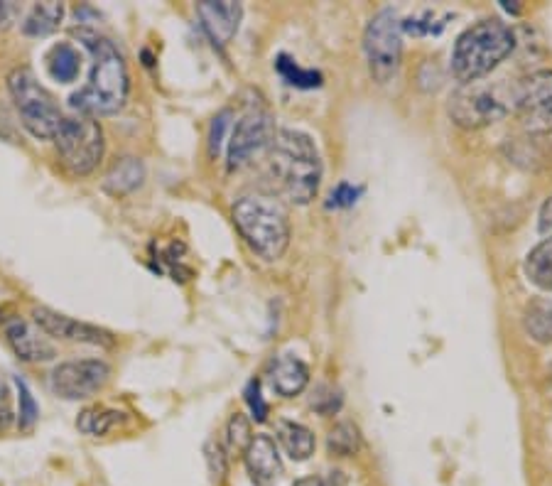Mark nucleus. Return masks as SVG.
<instances>
[{"label":"nucleus","instance_id":"27","mask_svg":"<svg viewBox=\"0 0 552 486\" xmlns=\"http://www.w3.org/2000/svg\"><path fill=\"white\" fill-rule=\"evenodd\" d=\"M15 386H18V428L23 432H32L37 425V418H40V405L35 403V396L27 388L23 378H15Z\"/></svg>","mask_w":552,"mask_h":486},{"label":"nucleus","instance_id":"23","mask_svg":"<svg viewBox=\"0 0 552 486\" xmlns=\"http://www.w3.org/2000/svg\"><path fill=\"white\" fill-rule=\"evenodd\" d=\"M526 275L540 290L552 293V236L533 248L526 258Z\"/></svg>","mask_w":552,"mask_h":486},{"label":"nucleus","instance_id":"29","mask_svg":"<svg viewBox=\"0 0 552 486\" xmlns=\"http://www.w3.org/2000/svg\"><path fill=\"white\" fill-rule=\"evenodd\" d=\"M246 403H248V408H251L253 420H258V423L268 420V403L263 401L261 383L258 381H251L246 386Z\"/></svg>","mask_w":552,"mask_h":486},{"label":"nucleus","instance_id":"17","mask_svg":"<svg viewBox=\"0 0 552 486\" xmlns=\"http://www.w3.org/2000/svg\"><path fill=\"white\" fill-rule=\"evenodd\" d=\"M275 440L283 447V452L292 462H305L315 455L317 440L312 435L310 428L300 423H292V420H280L278 428H275Z\"/></svg>","mask_w":552,"mask_h":486},{"label":"nucleus","instance_id":"12","mask_svg":"<svg viewBox=\"0 0 552 486\" xmlns=\"http://www.w3.org/2000/svg\"><path fill=\"white\" fill-rule=\"evenodd\" d=\"M503 113H506V108H503L501 101L491 91L484 89L459 91V94H454L452 104H449L452 121L462 128H472V131L499 121Z\"/></svg>","mask_w":552,"mask_h":486},{"label":"nucleus","instance_id":"22","mask_svg":"<svg viewBox=\"0 0 552 486\" xmlns=\"http://www.w3.org/2000/svg\"><path fill=\"white\" fill-rule=\"evenodd\" d=\"M523 327L538 344H552V302L533 300L523 312Z\"/></svg>","mask_w":552,"mask_h":486},{"label":"nucleus","instance_id":"26","mask_svg":"<svg viewBox=\"0 0 552 486\" xmlns=\"http://www.w3.org/2000/svg\"><path fill=\"white\" fill-rule=\"evenodd\" d=\"M275 67L283 74V79L288 81L290 86H297V89H315V86L322 84V74L312 72V69H300L290 57H285V54H280Z\"/></svg>","mask_w":552,"mask_h":486},{"label":"nucleus","instance_id":"10","mask_svg":"<svg viewBox=\"0 0 552 486\" xmlns=\"http://www.w3.org/2000/svg\"><path fill=\"white\" fill-rule=\"evenodd\" d=\"M516 116L528 133H552V69H540L521 81Z\"/></svg>","mask_w":552,"mask_h":486},{"label":"nucleus","instance_id":"31","mask_svg":"<svg viewBox=\"0 0 552 486\" xmlns=\"http://www.w3.org/2000/svg\"><path fill=\"white\" fill-rule=\"evenodd\" d=\"M207 462H209V469L211 474H214V479H224L226 474V452L224 447L219 445V442H211V445H207Z\"/></svg>","mask_w":552,"mask_h":486},{"label":"nucleus","instance_id":"5","mask_svg":"<svg viewBox=\"0 0 552 486\" xmlns=\"http://www.w3.org/2000/svg\"><path fill=\"white\" fill-rule=\"evenodd\" d=\"M8 91L13 96V104L18 108L20 123L27 128L32 138L54 140V135L62 128L64 116L62 108L45 86L35 77V72L27 67H15L8 74Z\"/></svg>","mask_w":552,"mask_h":486},{"label":"nucleus","instance_id":"3","mask_svg":"<svg viewBox=\"0 0 552 486\" xmlns=\"http://www.w3.org/2000/svg\"><path fill=\"white\" fill-rule=\"evenodd\" d=\"M243 241L263 261H280L290 246V216L285 204L270 194H246L231 209Z\"/></svg>","mask_w":552,"mask_h":486},{"label":"nucleus","instance_id":"30","mask_svg":"<svg viewBox=\"0 0 552 486\" xmlns=\"http://www.w3.org/2000/svg\"><path fill=\"white\" fill-rule=\"evenodd\" d=\"M361 192H364L361 187H354V185H349V182H342V185L332 192V202H329V207H334V209L354 207V204L359 202Z\"/></svg>","mask_w":552,"mask_h":486},{"label":"nucleus","instance_id":"11","mask_svg":"<svg viewBox=\"0 0 552 486\" xmlns=\"http://www.w3.org/2000/svg\"><path fill=\"white\" fill-rule=\"evenodd\" d=\"M32 320L45 334H50L54 339H62V342H74V344H91V347H104L111 349L116 344V337L106 329L96 327V324L79 322L74 317L62 315V312L52 310V307H35L32 310Z\"/></svg>","mask_w":552,"mask_h":486},{"label":"nucleus","instance_id":"25","mask_svg":"<svg viewBox=\"0 0 552 486\" xmlns=\"http://www.w3.org/2000/svg\"><path fill=\"white\" fill-rule=\"evenodd\" d=\"M327 445H329V452H334V455H339V457L356 455V450H359V445H361L359 428L351 423L334 425V430L329 432V437H327Z\"/></svg>","mask_w":552,"mask_h":486},{"label":"nucleus","instance_id":"19","mask_svg":"<svg viewBox=\"0 0 552 486\" xmlns=\"http://www.w3.org/2000/svg\"><path fill=\"white\" fill-rule=\"evenodd\" d=\"M62 20H64L62 3H54V0H50V3H37L32 5V10L27 13L23 32L27 37H47L59 30Z\"/></svg>","mask_w":552,"mask_h":486},{"label":"nucleus","instance_id":"33","mask_svg":"<svg viewBox=\"0 0 552 486\" xmlns=\"http://www.w3.org/2000/svg\"><path fill=\"white\" fill-rule=\"evenodd\" d=\"M540 231L545 236H552V197L545 199V204L540 207V221H538Z\"/></svg>","mask_w":552,"mask_h":486},{"label":"nucleus","instance_id":"21","mask_svg":"<svg viewBox=\"0 0 552 486\" xmlns=\"http://www.w3.org/2000/svg\"><path fill=\"white\" fill-rule=\"evenodd\" d=\"M47 72L59 84H72L81 72V57L69 42H59L47 54Z\"/></svg>","mask_w":552,"mask_h":486},{"label":"nucleus","instance_id":"28","mask_svg":"<svg viewBox=\"0 0 552 486\" xmlns=\"http://www.w3.org/2000/svg\"><path fill=\"white\" fill-rule=\"evenodd\" d=\"M231 126V111H221L219 116L211 121V128H209V155L211 158H216L221 150V145H224V135L226 131H229Z\"/></svg>","mask_w":552,"mask_h":486},{"label":"nucleus","instance_id":"16","mask_svg":"<svg viewBox=\"0 0 552 486\" xmlns=\"http://www.w3.org/2000/svg\"><path fill=\"white\" fill-rule=\"evenodd\" d=\"M268 383L280 398H295L310 383V369H307L305 361H300L297 356L280 354L270 361L268 366Z\"/></svg>","mask_w":552,"mask_h":486},{"label":"nucleus","instance_id":"7","mask_svg":"<svg viewBox=\"0 0 552 486\" xmlns=\"http://www.w3.org/2000/svg\"><path fill=\"white\" fill-rule=\"evenodd\" d=\"M364 52L368 72L378 84L395 79L403 62V23L395 10H381L373 15L364 32Z\"/></svg>","mask_w":552,"mask_h":486},{"label":"nucleus","instance_id":"1","mask_svg":"<svg viewBox=\"0 0 552 486\" xmlns=\"http://www.w3.org/2000/svg\"><path fill=\"white\" fill-rule=\"evenodd\" d=\"M74 35L91 54V74L86 86L72 96V108L84 116H113L126 106L131 94L128 64L118 45L89 27H74Z\"/></svg>","mask_w":552,"mask_h":486},{"label":"nucleus","instance_id":"4","mask_svg":"<svg viewBox=\"0 0 552 486\" xmlns=\"http://www.w3.org/2000/svg\"><path fill=\"white\" fill-rule=\"evenodd\" d=\"M516 35L506 23L491 18L481 20L457 37L452 52V74L462 84L486 77L513 52Z\"/></svg>","mask_w":552,"mask_h":486},{"label":"nucleus","instance_id":"32","mask_svg":"<svg viewBox=\"0 0 552 486\" xmlns=\"http://www.w3.org/2000/svg\"><path fill=\"white\" fill-rule=\"evenodd\" d=\"M13 423V403H10V391L3 381H0V432H5Z\"/></svg>","mask_w":552,"mask_h":486},{"label":"nucleus","instance_id":"6","mask_svg":"<svg viewBox=\"0 0 552 486\" xmlns=\"http://www.w3.org/2000/svg\"><path fill=\"white\" fill-rule=\"evenodd\" d=\"M54 148H57V158L69 175L86 177L104 160V128L91 116L64 118L62 128L54 135Z\"/></svg>","mask_w":552,"mask_h":486},{"label":"nucleus","instance_id":"13","mask_svg":"<svg viewBox=\"0 0 552 486\" xmlns=\"http://www.w3.org/2000/svg\"><path fill=\"white\" fill-rule=\"evenodd\" d=\"M3 334L8 347L25 364H45L57 356V349L47 342L45 332L37 324H30L23 317H10L3 322Z\"/></svg>","mask_w":552,"mask_h":486},{"label":"nucleus","instance_id":"8","mask_svg":"<svg viewBox=\"0 0 552 486\" xmlns=\"http://www.w3.org/2000/svg\"><path fill=\"white\" fill-rule=\"evenodd\" d=\"M275 121L270 116L268 108L251 106L234 126L229 138V150H226V160H229V170H243L251 165L253 160L261 158L265 150L273 145Z\"/></svg>","mask_w":552,"mask_h":486},{"label":"nucleus","instance_id":"34","mask_svg":"<svg viewBox=\"0 0 552 486\" xmlns=\"http://www.w3.org/2000/svg\"><path fill=\"white\" fill-rule=\"evenodd\" d=\"M20 8L15 3H0V27H10L13 20L18 18Z\"/></svg>","mask_w":552,"mask_h":486},{"label":"nucleus","instance_id":"35","mask_svg":"<svg viewBox=\"0 0 552 486\" xmlns=\"http://www.w3.org/2000/svg\"><path fill=\"white\" fill-rule=\"evenodd\" d=\"M295 486H324V482L317 477H305V479H300V482H295Z\"/></svg>","mask_w":552,"mask_h":486},{"label":"nucleus","instance_id":"14","mask_svg":"<svg viewBox=\"0 0 552 486\" xmlns=\"http://www.w3.org/2000/svg\"><path fill=\"white\" fill-rule=\"evenodd\" d=\"M246 472L256 486H273L283 477V459L270 435H253L251 445L243 452Z\"/></svg>","mask_w":552,"mask_h":486},{"label":"nucleus","instance_id":"18","mask_svg":"<svg viewBox=\"0 0 552 486\" xmlns=\"http://www.w3.org/2000/svg\"><path fill=\"white\" fill-rule=\"evenodd\" d=\"M145 182V165L138 158H121L113 162L104 177V189L111 197H126Z\"/></svg>","mask_w":552,"mask_h":486},{"label":"nucleus","instance_id":"24","mask_svg":"<svg viewBox=\"0 0 552 486\" xmlns=\"http://www.w3.org/2000/svg\"><path fill=\"white\" fill-rule=\"evenodd\" d=\"M253 432L251 423L243 413H234L226 423V457H243L246 447L251 445Z\"/></svg>","mask_w":552,"mask_h":486},{"label":"nucleus","instance_id":"15","mask_svg":"<svg viewBox=\"0 0 552 486\" xmlns=\"http://www.w3.org/2000/svg\"><path fill=\"white\" fill-rule=\"evenodd\" d=\"M197 15L211 40L224 47L234 40L241 27L243 8L241 3H231V0H204L197 3Z\"/></svg>","mask_w":552,"mask_h":486},{"label":"nucleus","instance_id":"36","mask_svg":"<svg viewBox=\"0 0 552 486\" xmlns=\"http://www.w3.org/2000/svg\"><path fill=\"white\" fill-rule=\"evenodd\" d=\"M503 8H506L508 13H513V15L521 13V5H511V3H508V0H503Z\"/></svg>","mask_w":552,"mask_h":486},{"label":"nucleus","instance_id":"20","mask_svg":"<svg viewBox=\"0 0 552 486\" xmlns=\"http://www.w3.org/2000/svg\"><path fill=\"white\" fill-rule=\"evenodd\" d=\"M126 415L118 413L113 408H104V405H91V408H84L77 418V430L81 435L89 437H104L113 428L123 423Z\"/></svg>","mask_w":552,"mask_h":486},{"label":"nucleus","instance_id":"9","mask_svg":"<svg viewBox=\"0 0 552 486\" xmlns=\"http://www.w3.org/2000/svg\"><path fill=\"white\" fill-rule=\"evenodd\" d=\"M111 378V366L104 359H77L54 366L50 374V388L54 396L64 401H86L104 391Z\"/></svg>","mask_w":552,"mask_h":486},{"label":"nucleus","instance_id":"2","mask_svg":"<svg viewBox=\"0 0 552 486\" xmlns=\"http://www.w3.org/2000/svg\"><path fill=\"white\" fill-rule=\"evenodd\" d=\"M270 172L292 204H310L322 185V158L307 133L283 128L270 145Z\"/></svg>","mask_w":552,"mask_h":486}]
</instances>
